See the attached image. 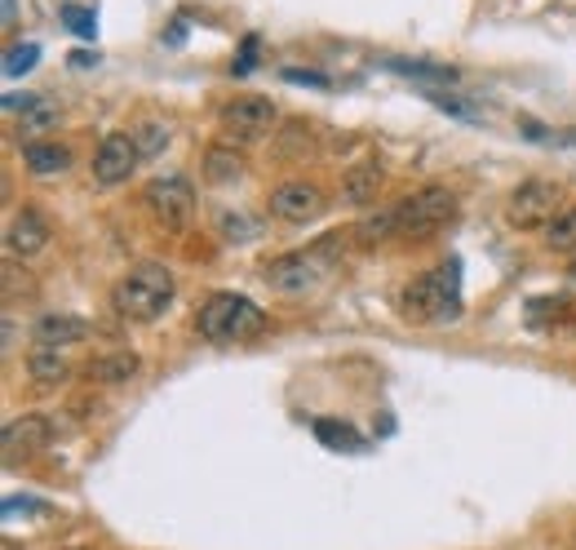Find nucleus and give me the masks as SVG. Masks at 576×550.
<instances>
[{
  "instance_id": "nucleus-1",
  "label": "nucleus",
  "mask_w": 576,
  "mask_h": 550,
  "mask_svg": "<svg viewBox=\"0 0 576 550\" xmlns=\"http://www.w3.org/2000/svg\"><path fill=\"white\" fill-rule=\"evenodd\" d=\"M169 302H173V271L165 262H138L111 284V307L133 324L160 320Z\"/></svg>"
},
{
  "instance_id": "nucleus-2",
  "label": "nucleus",
  "mask_w": 576,
  "mask_h": 550,
  "mask_svg": "<svg viewBox=\"0 0 576 550\" xmlns=\"http://www.w3.org/2000/svg\"><path fill=\"white\" fill-rule=\"evenodd\" d=\"M399 311L417 324H435V320H457L461 311V262H444L439 271H421L404 284L399 293Z\"/></svg>"
},
{
  "instance_id": "nucleus-3",
  "label": "nucleus",
  "mask_w": 576,
  "mask_h": 550,
  "mask_svg": "<svg viewBox=\"0 0 576 550\" xmlns=\"http://www.w3.org/2000/svg\"><path fill=\"white\" fill-rule=\"evenodd\" d=\"M196 329L209 342H245V338H254V333L267 329V311L258 302H249L245 293H213L200 307Z\"/></svg>"
},
{
  "instance_id": "nucleus-4",
  "label": "nucleus",
  "mask_w": 576,
  "mask_h": 550,
  "mask_svg": "<svg viewBox=\"0 0 576 550\" xmlns=\"http://www.w3.org/2000/svg\"><path fill=\"white\" fill-rule=\"evenodd\" d=\"M332 244H315V249H297L276 262H267V284L285 298H306L310 289H319V280L332 271Z\"/></svg>"
},
{
  "instance_id": "nucleus-5",
  "label": "nucleus",
  "mask_w": 576,
  "mask_h": 550,
  "mask_svg": "<svg viewBox=\"0 0 576 550\" xmlns=\"http://www.w3.org/2000/svg\"><path fill=\"white\" fill-rule=\"evenodd\" d=\"M399 213V236H435L457 218V191L453 187H421L395 204Z\"/></svg>"
},
{
  "instance_id": "nucleus-6",
  "label": "nucleus",
  "mask_w": 576,
  "mask_h": 550,
  "mask_svg": "<svg viewBox=\"0 0 576 550\" xmlns=\"http://www.w3.org/2000/svg\"><path fill=\"white\" fill-rule=\"evenodd\" d=\"M564 209H568V204H564V191H559L555 182H546V178L519 182V187L510 191V200H506V218H510L519 231H546Z\"/></svg>"
},
{
  "instance_id": "nucleus-7",
  "label": "nucleus",
  "mask_w": 576,
  "mask_h": 550,
  "mask_svg": "<svg viewBox=\"0 0 576 550\" xmlns=\"http://www.w3.org/2000/svg\"><path fill=\"white\" fill-rule=\"evenodd\" d=\"M147 209L165 231H187L196 218V187L182 173H165L147 182Z\"/></svg>"
},
{
  "instance_id": "nucleus-8",
  "label": "nucleus",
  "mask_w": 576,
  "mask_h": 550,
  "mask_svg": "<svg viewBox=\"0 0 576 550\" xmlns=\"http://www.w3.org/2000/svg\"><path fill=\"white\" fill-rule=\"evenodd\" d=\"M276 120H280V111L262 93H240L218 111V124H222V133L231 142H258V138H267L276 129Z\"/></svg>"
},
{
  "instance_id": "nucleus-9",
  "label": "nucleus",
  "mask_w": 576,
  "mask_h": 550,
  "mask_svg": "<svg viewBox=\"0 0 576 550\" xmlns=\"http://www.w3.org/2000/svg\"><path fill=\"white\" fill-rule=\"evenodd\" d=\"M138 160H142V151H138V142L129 133H107L98 142V151H93V178L102 187H120V182L133 178Z\"/></svg>"
},
{
  "instance_id": "nucleus-10",
  "label": "nucleus",
  "mask_w": 576,
  "mask_h": 550,
  "mask_svg": "<svg viewBox=\"0 0 576 550\" xmlns=\"http://www.w3.org/2000/svg\"><path fill=\"white\" fill-rule=\"evenodd\" d=\"M271 213L280 222H315L324 213V191L306 178H292V182H280L271 191Z\"/></svg>"
},
{
  "instance_id": "nucleus-11",
  "label": "nucleus",
  "mask_w": 576,
  "mask_h": 550,
  "mask_svg": "<svg viewBox=\"0 0 576 550\" xmlns=\"http://www.w3.org/2000/svg\"><path fill=\"white\" fill-rule=\"evenodd\" d=\"M49 436H53L49 418H40V413L13 418V422L4 427V436H0V453H4V467H18V458H31V453H40V449L49 444Z\"/></svg>"
},
{
  "instance_id": "nucleus-12",
  "label": "nucleus",
  "mask_w": 576,
  "mask_h": 550,
  "mask_svg": "<svg viewBox=\"0 0 576 550\" xmlns=\"http://www.w3.org/2000/svg\"><path fill=\"white\" fill-rule=\"evenodd\" d=\"M49 244V218L40 213V209H18L13 218H9V231H4V249H9V258H36L40 249Z\"/></svg>"
},
{
  "instance_id": "nucleus-13",
  "label": "nucleus",
  "mask_w": 576,
  "mask_h": 550,
  "mask_svg": "<svg viewBox=\"0 0 576 550\" xmlns=\"http://www.w3.org/2000/svg\"><path fill=\"white\" fill-rule=\"evenodd\" d=\"M89 333H93L89 320H80V316H71V311H44V316L36 320V329H31L36 347H49V351L76 347V342H85Z\"/></svg>"
},
{
  "instance_id": "nucleus-14",
  "label": "nucleus",
  "mask_w": 576,
  "mask_h": 550,
  "mask_svg": "<svg viewBox=\"0 0 576 550\" xmlns=\"http://www.w3.org/2000/svg\"><path fill=\"white\" fill-rule=\"evenodd\" d=\"M22 164L31 178H58L71 169V147L67 142H53V138H40V142H22Z\"/></svg>"
},
{
  "instance_id": "nucleus-15",
  "label": "nucleus",
  "mask_w": 576,
  "mask_h": 550,
  "mask_svg": "<svg viewBox=\"0 0 576 550\" xmlns=\"http://www.w3.org/2000/svg\"><path fill=\"white\" fill-rule=\"evenodd\" d=\"M381 182H386L381 164H377V160H359V164H350V169L341 173V200H346V204H368V200H377Z\"/></svg>"
},
{
  "instance_id": "nucleus-16",
  "label": "nucleus",
  "mask_w": 576,
  "mask_h": 550,
  "mask_svg": "<svg viewBox=\"0 0 576 550\" xmlns=\"http://www.w3.org/2000/svg\"><path fill=\"white\" fill-rule=\"evenodd\" d=\"M138 369H142V356L138 351H111V356H98V360H89V382H102V387H116V382H129V378H138Z\"/></svg>"
},
{
  "instance_id": "nucleus-17",
  "label": "nucleus",
  "mask_w": 576,
  "mask_h": 550,
  "mask_svg": "<svg viewBox=\"0 0 576 550\" xmlns=\"http://www.w3.org/2000/svg\"><path fill=\"white\" fill-rule=\"evenodd\" d=\"M53 124H58V107L49 98H27L22 102V111H18V138L40 142L44 133H53Z\"/></svg>"
},
{
  "instance_id": "nucleus-18",
  "label": "nucleus",
  "mask_w": 576,
  "mask_h": 550,
  "mask_svg": "<svg viewBox=\"0 0 576 550\" xmlns=\"http://www.w3.org/2000/svg\"><path fill=\"white\" fill-rule=\"evenodd\" d=\"M245 173V156L231 147V142H213L209 151H205V178L213 182V187H227V182H236Z\"/></svg>"
},
{
  "instance_id": "nucleus-19",
  "label": "nucleus",
  "mask_w": 576,
  "mask_h": 550,
  "mask_svg": "<svg viewBox=\"0 0 576 550\" xmlns=\"http://www.w3.org/2000/svg\"><path fill=\"white\" fill-rule=\"evenodd\" d=\"M395 236H399V213H395V204L368 213V218L355 227V244H359V249H377V244H386V240H395Z\"/></svg>"
},
{
  "instance_id": "nucleus-20",
  "label": "nucleus",
  "mask_w": 576,
  "mask_h": 550,
  "mask_svg": "<svg viewBox=\"0 0 576 550\" xmlns=\"http://www.w3.org/2000/svg\"><path fill=\"white\" fill-rule=\"evenodd\" d=\"M27 369H31V378H36L40 387H62V382L71 378L67 360H62L58 351H49V347H36L31 360H27Z\"/></svg>"
},
{
  "instance_id": "nucleus-21",
  "label": "nucleus",
  "mask_w": 576,
  "mask_h": 550,
  "mask_svg": "<svg viewBox=\"0 0 576 550\" xmlns=\"http://www.w3.org/2000/svg\"><path fill=\"white\" fill-rule=\"evenodd\" d=\"M546 244L559 253H576V204H568L550 227H546Z\"/></svg>"
},
{
  "instance_id": "nucleus-22",
  "label": "nucleus",
  "mask_w": 576,
  "mask_h": 550,
  "mask_svg": "<svg viewBox=\"0 0 576 550\" xmlns=\"http://www.w3.org/2000/svg\"><path fill=\"white\" fill-rule=\"evenodd\" d=\"M315 440L328 444V449H346V453L359 449V436H355L346 422H332V418H319V422H315Z\"/></svg>"
},
{
  "instance_id": "nucleus-23",
  "label": "nucleus",
  "mask_w": 576,
  "mask_h": 550,
  "mask_svg": "<svg viewBox=\"0 0 576 550\" xmlns=\"http://www.w3.org/2000/svg\"><path fill=\"white\" fill-rule=\"evenodd\" d=\"M390 67L404 71V76H417V80H435V84H453V80H457V71H453V67H439V62H404V58H390Z\"/></svg>"
},
{
  "instance_id": "nucleus-24",
  "label": "nucleus",
  "mask_w": 576,
  "mask_h": 550,
  "mask_svg": "<svg viewBox=\"0 0 576 550\" xmlns=\"http://www.w3.org/2000/svg\"><path fill=\"white\" fill-rule=\"evenodd\" d=\"M36 62H40V44H31V40H27V44H9V53H4V76L18 80V76H27Z\"/></svg>"
},
{
  "instance_id": "nucleus-25",
  "label": "nucleus",
  "mask_w": 576,
  "mask_h": 550,
  "mask_svg": "<svg viewBox=\"0 0 576 550\" xmlns=\"http://www.w3.org/2000/svg\"><path fill=\"white\" fill-rule=\"evenodd\" d=\"M218 231H222V240H231V244H245V240H254L258 236V222L249 218V213H222L218 218Z\"/></svg>"
},
{
  "instance_id": "nucleus-26",
  "label": "nucleus",
  "mask_w": 576,
  "mask_h": 550,
  "mask_svg": "<svg viewBox=\"0 0 576 550\" xmlns=\"http://www.w3.org/2000/svg\"><path fill=\"white\" fill-rule=\"evenodd\" d=\"M133 142H138V151H142V156H156V151H165V142H169V124H160V120H142V124H138V133H133Z\"/></svg>"
},
{
  "instance_id": "nucleus-27",
  "label": "nucleus",
  "mask_w": 576,
  "mask_h": 550,
  "mask_svg": "<svg viewBox=\"0 0 576 550\" xmlns=\"http://www.w3.org/2000/svg\"><path fill=\"white\" fill-rule=\"evenodd\" d=\"M62 22H67L76 36H93V31H98L93 4H62Z\"/></svg>"
},
{
  "instance_id": "nucleus-28",
  "label": "nucleus",
  "mask_w": 576,
  "mask_h": 550,
  "mask_svg": "<svg viewBox=\"0 0 576 550\" xmlns=\"http://www.w3.org/2000/svg\"><path fill=\"white\" fill-rule=\"evenodd\" d=\"M430 102H435L439 111H448V116L466 120V124H475V120H479V107H470V102H461V98H453V93H439V89H430Z\"/></svg>"
},
{
  "instance_id": "nucleus-29",
  "label": "nucleus",
  "mask_w": 576,
  "mask_h": 550,
  "mask_svg": "<svg viewBox=\"0 0 576 550\" xmlns=\"http://www.w3.org/2000/svg\"><path fill=\"white\" fill-rule=\"evenodd\" d=\"M254 62H258V36H249V40H245V53H240V62H236V71L245 76V71H254Z\"/></svg>"
},
{
  "instance_id": "nucleus-30",
  "label": "nucleus",
  "mask_w": 576,
  "mask_h": 550,
  "mask_svg": "<svg viewBox=\"0 0 576 550\" xmlns=\"http://www.w3.org/2000/svg\"><path fill=\"white\" fill-rule=\"evenodd\" d=\"M285 80H297V84H319V89L328 84V80H324L319 71H297V67H288V71H285Z\"/></svg>"
},
{
  "instance_id": "nucleus-31",
  "label": "nucleus",
  "mask_w": 576,
  "mask_h": 550,
  "mask_svg": "<svg viewBox=\"0 0 576 550\" xmlns=\"http://www.w3.org/2000/svg\"><path fill=\"white\" fill-rule=\"evenodd\" d=\"M13 338H18V324L4 316V351H13Z\"/></svg>"
},
{
  "instance_id": "nucleus-32",
  "label": "nucleus",
  "mask_w": 576,
  "mask_h": 550,
  "mask_svg": "<svg viewBox=\"0 0 576 550\" xmlns=\"http://www.w3.org/2000/svg\"><path fill=\"white\" fill-rule=\"evenodd\" d=\"M4 27H13L18 22V0H4V18H0Z\"/></svg>"
},
{
  "instance_id": "nucleus-33",
  "label": "nucleus",
  "mask_w": 576,
  "mask_h": 550,
  "mask_svg": "<svg viewBox=\"0 0 576 550\" xmlns=\"http://www.w3.org/2000/svg\"><path fill=\"white\" fill-rule=\"evenodd\" d=\"M71 62H76V67H89V62H98V53H85V49H80Z\"/></svg>"
},
{
  "instance_id": "nucleus-34",
  "label": "nucleus",
  "mask_w": 576,
  "mask_h": 550,
  "mask_svg": "<svg viewBox=\"0 0 576 550\" xmlns=\"http://www.w3.org/2000/svg\"><path fill=\"white\" fill-rule=\"evenodd\" d=\"M568 276L576 280V253H573V262H568Z\"/></svg>"
}]
</instances>
